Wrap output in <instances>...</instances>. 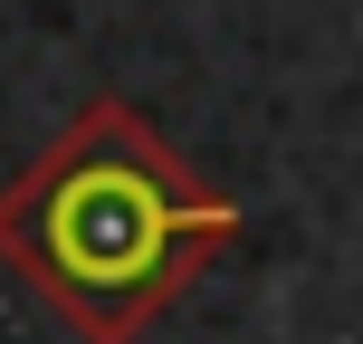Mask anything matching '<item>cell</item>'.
Masks as SVG:
<instances>
[{
  "instance_id": "6da1fadb",
  "label": "cell",
  "mask_w": 363,
  "mask_h": 344,
  "mask_svg": "<svg viewBox=\"0 0 363 344\" xmlns=\"http://www.w3.org/2000/svg\"><path fill=\"white\" fill-rule=\"evenodd\" d=\"M230 239L239 201L201 182L125 96H86L0 182V277L77 344H144Z\"/></svg>"
}]
</instances>
